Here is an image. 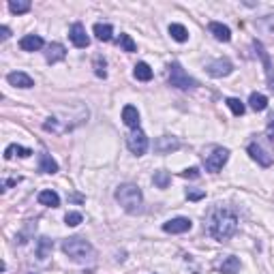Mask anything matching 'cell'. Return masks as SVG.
<instances>
[{
	"label": "cell",
	"instance_id": "cell-10",
	"mask_svg": "<svg viewBox=\"0 0 274 274\" xmlns=\"http://www.w3.org/2000/svg\"><path fill=\"white\" fill-rule=\"evenodd\" d=\"M69 37H71V41H73L75 47H88V45H90V37L86 35V28L79 24V22L71 26Z\"/></svg>",
	"mask_w": 274,
	"mask_h": 274
},
{
	"label": "cell",
	"instance_id": "cell-36",
	"mask_svg": "<svg viewBox=\"0 0 274 274\" xmlns=\"http://www.w3.org/2000/svg\"><path fill=\"white\" fill-rule=\"evenodd\" d=\"M0 37H3V39H9V37H11V30H9L7 26H3V28H0Z\"/></svg>",
	"mask_w": 274,
	"mask_h": 274
},
{
	"label": "cell",
	"instance_id": "cell-28",
	"mask_svg": "<svg viewBox=\"0 0 274 274\" xmlns=\"http://www.w3.org/2000/svg\"><path fill=\"white\" fill-rule=\"evenodd\" d=\"M118 47L123 49V52H135L137 49V45H135V41L131 39V35H120V39H118Z\"/></svg>",
	"mask_w": 274,
	"mask_h": 274
},
{
	"label": "cell",
	"instance_id": "cell-25",
	"mask_svg": "<svg viewBox=\"0 0 274 274\" xmlns=\"http://www.w3.org/2000/svg\"><path fill=\"white\" fill-rule=\"evenodd\" d=\"M30 5L28 0H11V3H9V11L11 13H15V15H22V13H28L30 11Z\"/></svg>",
	"mask_w": 274,
	"mask_h": 274
},
{
	"label": "cell",
	"instance_id": "cell-7",
	"mask_svg": "<svg viewBox=\"0 0 274 274\" xmlns=\"http://www.w3.org/2000/svg\"><path fill=\"white\" fill-rule=\"evenodd\" d=\"M206 71H208L210 77H227L233 71V65L227 58H219V60H212V63L206 67Z\"/></svg>",
	"mask_w": 274,
	"mask_h": 274
},
{
	"label": "cell",
	"instance_id": "cell-4",
	"mask_svg": "<svg viewBox=\"0 0 274 274\" xmlns=\"http://www.w3.org/2000/svg\"><path fill=\"white\" fill-rule=\"evenodd\" d=\"M169 86H174L178 90L197 88V79H193L178 63H171V67H169Z\"/></svg>",
	"mask_w": 274,
	"mask_h": 274
},
{
	"label": "cell",
	"instance_id": "cell-18",
	"mask_svg": "<svg viewBox=\"0 0 274 274\" xmlns=\"http://www.w3.org/2000/svg\"><path fill=\"white\" fill-rule=\"evenodd\" d=\"M39 204H41V206H47V208H58V206H60V197H58V193H56V191L47 189V191H41V193H39Z\"/></svg>",
	"mask_w": 274,
	"mask_h": 274
},
{
	"label": "cell",
	"instance_id": "cell-34",
	"mask_svg": "<svg viewBox=\"0 0 274 274\" xmlns=\"http://www.w3.org/2000/svg\"><path fill=\"white\" fill-rule=\"evenodd\" d=\"M187 197L193 199V201H197V199H201V197H206V193H187Z\"/></svg>",
	"mask_w": 274,
	"mask_h": 274
},
{
	"label": "cell",
	"instance_id": "cell-24",
	"mask_svg": "<svg viewBox=\"0 0 274 274\" xmlns=\"http://www.w3.org/2000/svg\"><path fill=\"white\" fill-rule=\"evenodd\" d=\"M221 272L223 274H238L240 272V259L238 257H227L221 263Z\"/></svg>",
	"mask_w": 274,
	"mask_h": 274
},
{
	"label": "cell",
	"instance_id": "cell-8",
	"mask_svg": "<svg viewBox=\"0 0 274 274\" xmlns=\"http://www.w3.org/2000/svg\"><path fill=\"white\" fill-rule=\"evenodd\" d=\"M178 148H180V139L174 135H163L155 141V150L159 155H171V152H176Z\"/></svg>",
	"mask_w": 274,
	"mask_h": 274
},
{
	"label": "cell",
	"instance_id": "cell-23",
	"mask_svg": "<svg viewBox=\"0 0 274 274\" xmlns=\"http://www.w3.org/2000/svg\"><path fill=\"white\" fill-rule=\"evenodd\" d=\"M133 75L139 79V82H150V79H152V69H150V65H146V63H137Z\"/></svg>",
	"mask_w": 274,
	"mask_h": 274
},
{
	"label": "cell",
	"instance_id": "cell-2",
	"mask_svg": "<svg viewBox=\"0 0 274 274\" xmlns=\"http://www.w3.org/2000/svg\"><path fill=\"white\" fill-rule=\"evenodd\" d=\"M63 251H65V255H69L73 261H79V263H84V261H90L95 257V249L93 245H90L88 240L84 238H67L63 242Z\"/></svg>",
	"mask_w": 274,
	"mask_h": 274
},
{
	"label": "cell",
	"instance_id": "cell-26",
	"mask_svg": "<svg viewBox=\"0 0 274 274\" xmlns=\"http://www.w3.org/2000/svg\"><path fill=\"white\" fill-rule=\"evenodd\" d=\"M255 49H259V52H257V54L261 56V60H263V65H266V73H268V82L272 84L270 88L274 90V75H272V67H270V58H268V54H266V52H263V45H261V43H257V41H255Z\"/></svg>",
	"mask_w": 274,
	"mask_h": 274
},
{
	"label": "cell",
	"instance_id": "cell-29",
	"mask_svg": "<svg viewBox=\"0 0 274 274\" xmlns=\"http://www.w3.org/2000/svg\"><path fill=\"white\" fill-rule=\"evenodd\" d=\"M52 240L49 238H39V249H37V255H39V259H45L47 257V253L52 251Z\"/></svg>",
	"mask_w": 274,
	"mask_h": 274
},
{
	"label": "cell",
	"instance_id": "cell-19",
	"mask_svg": "<svg viewBox=\"0 0 274 274\" xmlns=\"http://www.w3.org/2000/svg\"><path fill=\"white\" fill-rule=\"evenodd\" d=\"M33 155V150L30 148H24V146H17V144H11V146H7V150H5V159L9 161V159H13V157H22V159H26V157H30Z\"/></svg>",
	"mask_w": 274,
	"mask_h": 274
},
{
	"label": "cell",
	"instance_id": "cell-30",
	"mask_svg": "<svg viewBox=\"0 0 274 274\" xmlns=\"http://www.w3.org/2000/svg\"><path fill=\"white\" fill-rule=\"evenodd\" d=\"M225 103H227V107L233 111V116H242V114H245V103H242V101L240 99H227L225 101Z\"/></svg>",
	"mask_w": 274,
	"mask_h": 274
},
{
	"label": "cell",
	"instance_id": "cell-12",
	"mask_svg": "<svg viewBox=\"0 0 274 274\" xmlns=\"http://www.w3.org/2000/svg\"><path fill=\"white\" fill-rule=\"evenodd\" d=\"M249 155H251L253 161H257L261 167H270L272 165V157L259 144H249Z\"/></svg>",
	"mask_w": 274,
	"mask_h": 274
},
{
	"label": "cell",
	"instance_id": "cell-20",
	"mask_svg": "<svg viewBox=\"0 0 274 274\" xmlns=\"http://www.w3.org/2000/svg\"><path fill=\"white\" fill-rule=\"evenodd\" d=\"M93 33H95V37L99 39V41H111V37H114V28H111L109 24H95Z\"/></svg>",
	"mask_w": 274,
	"mask_h": 274
},
{
	"label": "cell",
	"instance_id": "cell-32",
	"mask_svg": "<svg viewBox=\"0 0 274 274\" xmlns=\"http://www.w3.org/2000/svg\"><path fill=\"white\" fill-rule=\"evenodd\" d=\"M182 176H185V178H199V169H197V167L185 169V171H182Z\"/></svg>",
	"mask_w": 274,
	"mask_h": 274
},
{
	"label": "cell",
	"instance_id": "cell-3",
	"mask_svg": "<svg viewBox=\"0 0 274 274\" xmlns=\"http://www.w3.org/2000/svg\"><path fill=\"white\" fill-rule=\"evenodd\" d=\"M116 201L123 206L127 212H137L141 208V201H144V195L137 185H120L116 189Z\"/></svg>",
	"mask_w": 274,
	"mask_h": 274
},
{
	"label": "cell",
	"instance_id": "cell-31",
	"mask_svg": "<svg viewBox=\"0 0 274 274\" xmlns=\"http://www.w3.org/2000/svg\"><path fill=\"white\" fill-rule=\"evenodd\" d=\"M82 221H84V217L79 215V212H69V215L65 217V223H67L69 227H77Z\"/></svg>",
	"mask_w": 274,
	"mask_h": 274
},
{
	"label": "cell",
	"instance_id": "cell-16",
	"mask_svg": "<svg viewBox=\"0 0 274 274\" xmlns=\"http://www.w3.org/2000/svg\"><path fill=\"white\" fill-rule=\"evenodd\" d=\"M39 171H43V174H56L58 171V163L52 159V155H47V152L39 155Z\"/></svg>",
	"mask_w": 274,
	"mask_h": 274
},
{
	"label": "cell",
	"instance_id": "cell-1",
	"mask_svg": "<svg viewBox=\"0 0 274 274\" xmlns=\"http://www.w3.org/2000/svg\"><path fill=\"white\" fill-rule=\"evenodd\" d=\"M236 231H238V217L233 210L225 206H217L206 215V233L215 240H221V242L229 240Z\"/></svg>",
	"mask_w": 274,
	"mask_h": 274
},
{
	"label": "cell",
	"instance_id": "cell-13",
	"mask_svg": "<svg viewBox=\"0 0 274 274\" xmlns=\"http://www.w3.org/2000/svg\"><path fill=\"white\" fill-rule=\"evenodd\" d=\"M45 58H47L49 65L60 63V60L67 58V47L63 43H49L47 45V52H45Z\"/></svg>",
	"mask_w": 274,
	"mask_h": 274
},
{
	"label": "cell",
	"instance_id": "cell-6",
	"mask_svg": "<svg viewBox=\"0 0 274 274\" xmlns=\"http://www.w3.org/2000/svg\"><path fill=\"white\" fill-rule=\"evenodd\" d=\"M127 146H129V150L133 152V155H137V157L146 155V150H148V137H146V133H144L141 129H135L133 133L127 137Z\"/></svg>",
	"mask_w": 274,
	"mask_h": 274
},
{
	"label": "cell",
	"instance_id": "cell-14",
	"mask_svg": "<svg viewBox=\"0 0 274 274\" xmlns=\"http://www.w3.org/2000/svg\"><path fill=\"white\" fill-rule=\"evenodd\" d=\"M208 30L212 33V37H215L217 41H223V43H227L229 39H231V30H229L225 24H221V22H210Z\"/></svg>",
	"mask_w": 274,
	"mask_h": 274
},
{
	"label": "cell",
	"instance_id": "cell-9",
	"mask_svg": "<svg viewBox=\"0 0 274 274\" xmlns=\"http://www.w3.org/2000/svg\"><path fill=\"white\" fill-rule=\"evenodd\" d=\"M191 227H193V223H191V219H187V217L169 219L167 223H163V231H167V233H185V231H189Z\"/></svg>",
	"mask_w": 274,
	"mask_h": 274
},
{
	"label": "cell",
	"instance_id": "cell-15",
	"mask_svg": "<svg viewBox=\"0 0 274 274\" xmlns=\"http://www.w3.org/2000/svg\"><path fill=\"white\" fill-rule=\"evenodd\" d=\"M19 47H22L24 52H37V49L43 47V39L39 35H26L19 39Z\"/></svg>",
	"mask_w": 274,
	"mask_h": 274
},
{
	"label": "cell",
	"instance_id": "cell-21",
	"mask_svg": "<svg viewBox=\"0 0 274 274\" xmlns=\"http://www.w3.org/2000/svg\"><path fill=\"white\" fill-rule=\"evenodd\" d=\"M169 35H171V39H174V41H178V43H187V41H189V30L182 26V24H171V26H169Z\"/></svg>",
	"mask_w": 274,
	"mask_h": 274
},
{
	"label": "cell",
	"instance_id": "cell-27",
	"mask_svg": "<svg viewBox=\"0 0 274 274\" xmlns=\"http://www.w3.org/2000/svg\"><path fill=\"white\" fill-rule=\"evenodd\" d=\"M155 187H159V189H167L169 187V182H171V176H169V171H165V169H161V171H155Z\"/></svg>",
	"mask_w": 274,
	"mask_h": 274
},
{
	"label": "cell",
	"instance_id": "cell-33",
	"mask_svg": "<svg viewBox=\"0 0 274 274\" xmlns=\"http://www.w3.org/2000/svg\"><path fill=\"white\" fill-rule=\"evenodd\" d=\"M95 73H97L99 77H105V75H107V71H105V63L101 65V58H97V71H95Z\"/></svg>",
	"mask_w": 274,
	"mask_h": 274
},
{
	"label": "cell",
	"instance_id": "cell-11",
	"mask_svg": "<svg viewBox=\"0 0 274 274\" xmlns=\"http://www.w3.org/2000/svg\"><path fill=\"white\" fill-rule=\"evenodd\" d=\"M7 82L11 86H15V88H33L35 86V79L30 77L28 73H22V71H13V73H9Z\"/></svg>",
	"mask_w": 274,
	"mask_h": 274
},
{
	"label": "cell",
	"instance_id": "cell-5",
	"mask_svg": "<svg viewBox=\"0 0 274 274\" xmlns=\"http://www.w3.org/2000/svg\"><path fill=\"white\" fill-rule=\"evenodd\" d=\"M229 159V150L227 148H215L212 150V155L206 157V169L212 171V174H219L223 169V165L227 163Z\"/></svg>",
	"mask_w": 274,
	"mask_h": 274
},
{
	"label": "cell",
	"instance_id": "cell-35",
	"mask_svg": "<svg viewBox=\"0 0 274 274\" xmlns=\"http://www.w3.org/2000/svg\"><path fill=\"white\" fill-rule=\"evenodd\" d=\"M268 135H270V139L274 141V116L270 118V123H268Z\"/></svg>",
	"mask_w": 274,
	"mask_h": 274
},
{
	"label": "cell",
	"instance_id": "cell-22",
	"mask_svg": "<svg viewBox=\"0 0 274 274\" xmlns=\"http://www.w3.org/2000/svg\"><path fill=\"white\" fill-rule=\"evenodd\" d=\"M249 105H251V109H255V111H263L268 107V97L261 95V93H253L249 97Z\"/></svg>",
	"mask_w": 274,
	"mask_h": 274
},
{
	"label": "cell",
	"instance_id": "cell-17",
	"mask_svg": "<svg viewBox=\"0 0 274 274\" xmlns=\"http://www.w3.org/2000/svg\"><path fill=\"white\" fill-rule=\"evenodd\" d=\"M123 120H125V125L131 127L133 131L139 129V111H137V107L127 105V107L123 109Z\"/></svg>",
	"mask_w": 274,
	"mask_h": 274
}]
</instances>
